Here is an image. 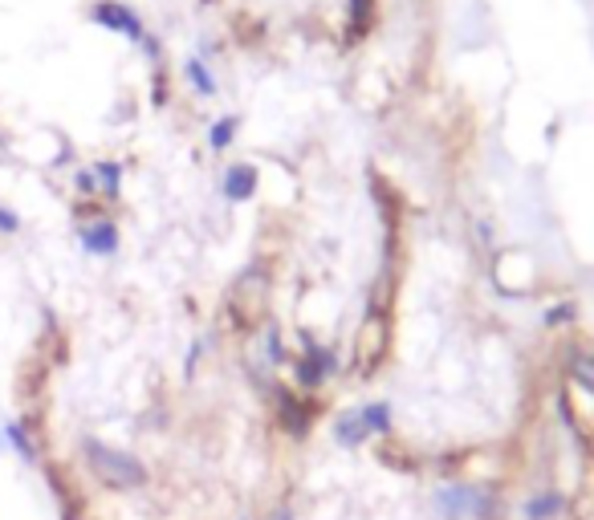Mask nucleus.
<instances>
[{"instance_id": "f257e3e1", "label": "nucleus", "mask_w": 594, "mask_h": 520, "mask_svg": "<svg viewBox=\"0 0 594 520\" xmlns=\"http://www.w3.org/2000/svg\"><path fill=\"white\" fill-rule=\"evenodd\" d=\"M86 464L94 468V476L102 480V484H110V488H143L147 484V468H143V460H135L131 451H123V447H110V443H102V439H86Z\"/></svg>"}, {"instance_id": "f03ea898", "label": "nucleus", "mask_w": 594, "mask_h": 520, "mask_svg": "<svg viewBox=\"0 0 594 520\" xmlns=\"http://www.w3.org/2000/svg\"><path fill=\"white\" fill-rule=\"evenodd\" d=\"M90 21H94V25H102V29H110V33H118V37L135 41V45H143V37H147V29H143L139 13H135V9H127L123 0H98V5L90 9Z\"/></svg>"}, {"instance_id": "7ed1b4c3", "label": "nucleus", "mask_w": 594, "mask_h": 520, "mask_svg": "<svg viewBox=\"0 0 594 520\" xmlns=\"http://www.w3.org/2000/svg\"><path fill=\"white\" fill-rule=\"evenodd\" d=\"M78 244H82V252H90V256H114V252H118V228H114V220L82 224V228H78Z\"/></svg>"}, {"instance_id": "20e7f679", "label": "nucleus", "mask_w": 594, "mask_h": 520, "mask_svg": "<svg viewBox=\"0 0 594 520\" xmlns=\"http://www.w3.org/2000/svg\"><path fill=\"white\" fill-rule=\"evenodd\" d=\"M330 370H334V354L310 342V350L302 354V362H297V374H302V386H322V378H326Z\"/></svg>"}, {"instance_id": "39448f33", "label": "nucleus", "mask_w": 594, "mask_h": 520, "mask_svg": "<svg viewBox=\"0 0 594 520\" xmlns=\"http://www.w3.org/2000/svg\"><path fill=\"white\" fill-rule=\"evenodd\" d=\"M257 183H261V175H257L253 163H236L224 175V195H228V200H249V195L257 191Z\"/></svg>"}, {"instance_id": "423d86ee", "label": "nucleus", "mask_w": 594, "mask_h": 520, "mask_svg": "<svg viewBox=\"0 0 594 520\" xmlns=\"http://www.w3.org/2000/svg\"><path fill=\"white\" fill-rule=\"evenodd\" d=\"M94 175H98V191L114 200V195H118V183H123V167H118L114 159H98V163H94Z\"/></svg>"}, {"instance_id": "0eeeda50", "label": "nucleus", "mask_w": 594, "mask_h": 520, "mask_svg": "<svg viewBox=\"0 0 594 520\" xmlns=\"http://www.w3.org/2000/svg\"><path fill=\"white\" fill-rule=\"evenodd\" d=\"M184 74H188V82L196 86V94H204V98L216 94V78L204 70V61H200V57H188V61H184Z\"/></svg>"}, {"instance_id": "6e6552de", "label": "nucleus", "mask_w": 594, "mask_h": 520, "mask_svg": "<svg viewBox=\"0 0 594 520\" xmlns=\"http://www.w3.org/2000/svg\"><path fill=\"white\" fill-rule=\"evenodd\" d=\"M236 126H241L236 118H220V122L208 130V147H212V151H228V143L236 139Z\"/></svg>"}, {"instance_id": "1a4fd4ad", "label": "nucleus", "mask_w": 594, "mask_h": 520, "mask_svg": "<svg viewBox=\"0 0 594 520\" xmlns=\"http://www.w3.org/2000/svg\"><path fill=\"white\" fill-rule=\"evenodd\" d=\"M5 439L13 443V451L21 455V460H33V455H37V451H33V439L25 435V427H21L17 419H9V423H5Z\"/></svg>"}, {"instance_id": "9d476101", "label": "nucleus", "mask_w": 594, "mask_h": 520, "mask_svg": "<svg viewBox=\"0 0 594 520\" xmlns=\"http://www.w3.org/2000/svg\"><path fill=\"white\" fill-rule=\"evenodd\" d=\"M570 378L582 382L590 395H594V354H574L570 358Z\"/></svg>"}, {"instance_id": "9b49d317", "label": "nucleus", "mask_w": 594, "mask_h": 520, "mask_svg": "<svg viewBox=\"0 0 594 520\" xmlns=\"http://www.w3.org/2000/svg\"><path fill=\"white\" fill-rule=\"evenodd\" d=\"M74 191H78V195H98V175H94V167H82V171L74 175Z\"/></svg>"}, {"instance_id": "f8f14e48", "label": "nucleus", "mask_w": 594, "mask_h": 520, "mask_svg": "<svg viewBox=\"0 0 594 520\" xmlns=\"http://www.w3.org/2000/svg\"><path fill=\"white\" fill-rule=\"evenodd\" d=\"M17 232H21V216L0 204V236H17Z\"/></svg>"}]
</instances>
